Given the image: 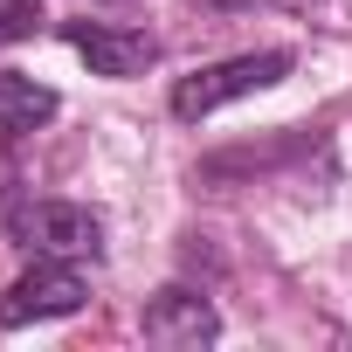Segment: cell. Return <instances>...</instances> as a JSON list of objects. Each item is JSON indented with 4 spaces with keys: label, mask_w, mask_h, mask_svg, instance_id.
Here are the masks:
<instances>
[{
    "label": "cell",
    "mask_w": 352,
    "mask_h": 352,
    "mask_svg": "<svg viewBox=\"0 0 352 352\" xmlns=\"http://www.w3.org/2000/svg\"><path fill=\"white\" fill-rule=\"evenodd\" d=\"M42 21H49L42 0H0V49H8V42H28Z\"/></svg>",
    "instance_id": "obj_7"
},
{
    "label": "cell",
    "mask_w": 352,
    "mask_h": 352,
    "mask_svg": "<svg viewBox=\"0 0 352 352\" xmlns=\"http://www.w3.org/2000/svg\"><path fill=\"white\" fill-rule=\"evenodd\" d=\"M21 235L42 249V256H63V263H97L104 256V221L76 201H35L21 208Z\"/></svg>",
    "instance_id": "obj_3"
},
{
    "label": "cell",
    "mask_w": 352,
    "mask_h": 352,
    "mask_svg": "<svg viewBox=\"0 0 352 352\" xmlns=\"http://www.w3.org/2000/svg\"><path fill=\"white\" fill-rule=\"evenodd\" d=\"M56 118V90L21 76V69H0V131L21 138V131H42Z\"/></svg>",
    "instance_id": "obj_6"
},
{
    "label": "cell",
    "mask_w": 352,
    "mask_h": 352,
    "mask_svg": "<svg viewBox=\"0 0 352 352\" xmlns=\"http://www.w3.org/2000/svg\"><path fill=\"white\" fill-rule=\"evenodd\" d=\"M145 338H152V345H214V338H221V311H214L201 290L166 283V290L145 304Z\"/></svg>",
    "instance_id": "obj_5"
},
{
    "label": "cell",
    "mask_w": 352,
    "mask_h": 352,
    "mask_svg": "<svg viewBox=\"0 0 352 352\" xmlns=\"http://www.w3.org/2000/svg\"><path fill=\"white\" fill-rule=\"evenodd\" d=\"M83 297H90L83 270L63 263V256H42L35 270H21L0 290V331H21V324H42V318H69V311H83Z\"/></svg>",
    "instance_id": "obj_2"
},
{
    "label": "cell",
    "mask_w": 352,
    "mask_h": 352,
    "mask_svg": "<svg viewBox=\"0 0 352 352\" xmlns=\"http://www.w3.org/2000/svg\"><path fill=\"white\" fill-rule=\"evenodd\" d=\"M290 63H297L290 49H249V56L208 63V69H194V76L173 83V118H180V124H201V118H214L221 104H235V97H256V90L283 83V76H290Z\"/></svg>",
    "instance_id": "obj_1"
},
{
    "label": "cell",
    "mask_w": 352,
    "mask_h": 352,
    "mask_svg": "<svg viewBox=\"0 0 352 352\" xmlns=\"http://www.w3.org/2000/svg\"><path fill=\"white\" fill-rule=\"evenodd\" d=\"M63 42L97 69V76H145L159 63V42L145 28H111V21H63Z\"/></svg>",
    "instance_id": "obj_4"
},
{
    "label": "cell",
    "mask_w": 352,
    "mask_h": 352,
    "mask_svg": "<svg viewBox=\"0 0 352 352\" xmlns=\"http://www.w3.org/2000/svg\"><path fill=\"white\" fill-rule=\"evenodd\" d=\"M208 8H221V14H235V8H256V0H208Z\"/></svg>",
    "instance_id": "obj_8"
}]
</instances>
